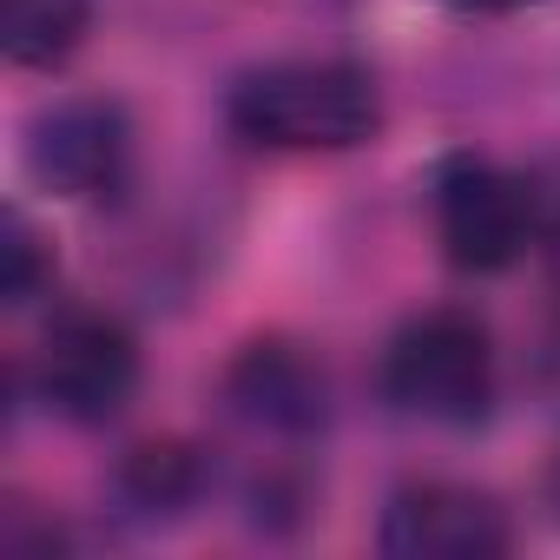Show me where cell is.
<instances>
[{"mask_svg":"<svg viewBox=\"0 0 560 560\" xmlns=\"http://www.w3.org/2000/svg\"><path fill=\"white\" fill-rule=\"evenodd\" d=\"M93 27V0H0V47L21 73H60Z\"/></svg>","mask_w":560,"mask_h":560,"instance_id":"cell-9","label":"cell"},{"mask_svg":"<svg viewBox=\"0 0 560 560\" xmlns=\"http://www.w3.org/2000/svg\"><path fill=\"white\" fill-rule=\"evenodd\" d=\"M553 494H560V468H553Z\"/></svg>","mask_w":560,"mask_h":560,"instance_id":"cell-13","label":"cell"},{"mask_svg":"<svg viewBox=\"0 0 560 560\" xmlns=\"http://www.w3.org/2000/svg\"><path fill=\"white\" fill-rule=\"evenodd\" d=\"M139 376H145L139 337L113 311H60L40 337V357H34L40 402L80 429L113 422L139 396Z\"/></svg>","mask_w":560,"mask_h":560,"instance_id":"cell-3","label":"cell"},{"mask_svg":"<svg viewBox=\"0 0 560 560\" xmlns=\"http://www.w3.org/2000/svg\"><path fill=\"white\" fill-rule=\"evenodd\" d=\"M54 291V244L34 231L27 211H8V231H0V298L8 311H27Z\"/></svg>","mask_w":560,"mask_h":560,"instance_id":"cell-10","label":"cell"},{"mask_svg":"<svg viewBox=\"0 0 560 560\" xmlns=\"http://www.w3.org/2000/svg\"><path fill=\"white\" fill-rule=\"evenodd\" d=\"M383 396L409 422L468 429L494 409V337L475 311H422L383 343Z\"/></svg>","mask_w":560,"mask_h":560,"instance_id":"cell-2","label":"cell"},{"mask_svg":"<svg viewBox=\"0 0 560 560\" xmlns=\"http://www.w3.org/2000/svg\"><path fill=\"white\" fill-rule=\"evenodd\" d=\"M224 409L277 442H304L330 422V376L304 343L257 337L224 363Z\"/></svg>","mask_w":560,"mask_h":560,"instance_id":"cell-7","label":"cell"},{"mask_svg":"<svg viewBox=\"0 0 560 560\" xmlns=\"http://www.w3.org/2000/svg\"><path fill=\"white\" fill-rule=\"evenodd\" d=\"M205 481H211L205 455H198L191 442H178V435L132 442V448H126V462H119V475H113L119 501H126L132 514H145V521L191 514V508L205 501Z\"/></svg>","mask_w":560,"mask_h":560,"instance_id":"cell-8","label":"cell"},{"mask_svg":"<svg viewBox=\"0 0 560 560\" xmlns=\"http://www.w3.org/2000/svg\"><path fill=\"white\" fill-rule=\"evenodd\" d=\"M435 237L442 257L468 277H494L527 257L534 244V191L494 159L455 152L435 172Z\"/></svg>","mask_w":560,"mask_h":560,"instance_id":"cell-4","label":"cell"},{"mask_svg":"<svg viewBox=\"0 0 560 560\" xmlns=\"http://www.w3.org/2000/svg\"><path fill=\"white\" fill-rule=\"evenodd\" d=\"M462 8H481V14H508V8H527V0H462Z\"/></svg>","mask_w":560,"mask_h":560,"instance_id":"cell-12","label":"cell"},{"mask_svg":"<svg viewBox=\"0 0 560 560\" xmlns=\"http://www.w3.org/2000/svg\"><path fill=\"white\" fill-rule=\"evenodd\" d=\"M376 547L389 560H501L514 547V521L488 488L468 481H402L383 501Z\"/></svg>","mask_w":560,"mask_h":560,"instance_id":"cell-6","label":"cell"},{"mask_svg":"<svg viewBox=\"0 0 560 560\" xmlns=\"http://www.w3.org/2000/svg\"><path fill=\"white\" fill-rule=\"evenodd\" d=\"M547 383H553V396H560V330H553V343H547Z\"/></svg>","mask_w":560,"mask_h":560,"instance_id":"cell-11","label":"cell"},{"mask_svg":"<svg viewBox=\"0 0 560 560\" xmlns=\"http://www.w3.org/2000/svg\"><path fill=\"white\" fill-rule=\"evenodd\" d=\"M224 119L264 152H357L383 132V86L357 60H264L231 80Z\"/></svg>","mask_w":560,"mask_h":560,"instance_id":"cell-1","label":"cell"},{"mask_svg":"<svg viewBox=\"0 0 560 560\" xmlns=\"http://www.w3.org/2000/svg\"><path fill=\"white\" fill-rule=\"evenodd\" d=\"M27 172L73 205L119 198L132 178V113L113 93H67L40 106L27 119Z\"/></svg>","mask_w":560,"mask_h":560,"instance_id":"cell-5","label":"cell"}]
</instances>
